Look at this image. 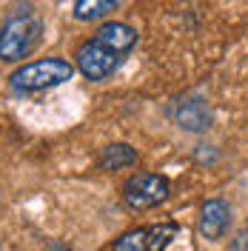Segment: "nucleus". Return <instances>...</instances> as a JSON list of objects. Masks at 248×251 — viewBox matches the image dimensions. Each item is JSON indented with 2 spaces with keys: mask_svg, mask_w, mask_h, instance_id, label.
<instances>
[{
  "mask_svg": "<svg viewBox=\"0 0 248 251\" xmlns=\"http://www.w3.org/2000/svg\"><path fill=\"white\" fill-rule=\"evenodd\" d=\"M49 251H74V249H69V246H63V243H51Z\"/></svg>",
  "mask_w": 248,
  "mask_h": 251,
  "instance_id": "obj_12",
  "label": "nucleus"
},
{
  "mask_svg": "<svg viewBox=\"0 0 248 251\" xmlns=\"http://www.w3.org/2000/svg\"><path fill=\"white\" fill-rule=\"evenodd\" d=\"M43 40V17L29 0L15 3L0 23V60L20 63Z\"/></svg>",
  "mask_w": 248,
  "mask_h": 251,
  "instance_id": "obj_1",
  "label": "nucleus"
},
{
  "mask_svg": "<svg viewBox=\"0 0 248 251\" xmlns=\"http://www.w3.org/2000/svg\"><path fill=\"white\" fill-rule=\"evenodd\" d=\"M125 0H74V17L80 23H92V20H103L111 12H117Z\"/></svg>",
  "mask_w": 248,
  "mask_h": 251,
  "instance_id": "obj_9",
  "label": "nucleus"
},
{
  "mask_svg": "<svg viewBox=\"0 0 248 251\" xmlns=\"http://www.w3.org/2000/svg\"><path fill=\"white\" fill-rule=\"evenodd\" d=\"M228 226H231V205L225 203L223 197H211V200L202 203L197 228H200V234L205 240H220L228 231Z\"/></svg>",
  "mask_w": 248,
  "mask_h": 251,
  "instance_id": "obj_6",
  "label": "nucleus"
},
{
  "mask_svg": "<svg viewBox=\"0 0 248 251\" xmlns=\"http://www.w3.org/2000/svg\"><path fill=\"white\" fill-rule=\"evenodd\" d=\"M171 197V180L157 172H137L125 180L123 203L131 211H149Z\"/></svg>",
  "mask_w": 248,
  "mask_h": 251,
  "instance_id": "obj_3",
  "label": "nucleus"
},
{
  "mask_svg": "<svg viewBox=\"0 0 248 251\" xmlns=\"http://www.w3.org/2000/svg\"><path fill=\"white\" fill-rule=\"evenodd\" d=\"M74 63H69L66 57H43V60H31L17 66L15 72L9 75L12 89L20 94H31V92H46L54 86H63L74 77Z\"/></svg>",
  "mask_w": 248,
  "mask_h": 251,
  "instance_id": "obj_2",
  "label": "nucleus"
},
{
  "mask_svg": "<svg viewBox=\"0 0 248 251\" xmlns=\"http://www.w3.org/2000/svg\"><path fill=\"white\" fill-rule=\"evenodd\" d=\"M211 109L202 97H183L177 106H174V123L180 126L183 131L191 134H202L211 128Z\"/></svg>",
  "mask_w": 248,
  "mask_h": 251,
  "instance_id": "obj_5",
  "label": "nucleus"
},
{
  "mask_svg": "<svg viewBox=\"0 0 248 251\" xmlns=\"http://www.w3.org/2000/svg\"><path fill=\"white\" fill-rule=\"evenodd\" d=\"M111 251H149V240H146V226L143 228H131L114 240Z\"/></svg>",
  "mask_w": 248,
  "mask_h": 251,
  "instance_id": "obj_11",
  "label": "nucleus"
},
{
  "mask_svg": "<svg viewBox=\"0 0 248 251\" xmlns=\"http://www.w3.org/2000/svg\"><path fill=\"white\" fill-rule=\"evenodd\" d=\"M120 63H123V54L114 51V49H109V46H103L97 37L80 43L77 51H74V69H77L86 80H94V83L109 80L111 75L120 69Z\"/></svg>",
  "mask_w": 248,
  "mask_h": 251,
  "instance_id": "obj_4",
  "label": "nucleus"
},
{
  "mask_svg": "<svg viewBox=\"0 0 248 251\" xmlns=\"http://www.w3.org/2000/svg\"><path fill=\"white\" fill-rule=\"evenodd\" d=\"M97 166H100L103 172L131 169V166H137V149H131L128 143H111V146H106V149L100 151Z\"/></svg>",
  "mask_w": 248,
  "mask_h": 251,
  "instance_id": "obj_8",
  "label": "nucleus"
},
{
  "mask_svg": "<svg viewBox=\"0 0 248 251\" xmlns=\"http://www.w3.org/2000/svg\"><path fill=\"white\" fill-rule=\"evenodd\" d=\"M180 226L177 223H157V226H146V240H149V251H166L169 243L177 237Z\"/></svg>",
  "mask_w": 248,
  "mask_h": 251,
  "instance_id": "obj_10",
  "label": "nucleus"
},
{
  "mask_svg": "<svg viewBox=\"0 0 248 251\" xmlns=\"http://www.w3.org/2000/svg\"><path fill=\"white\" fill-rule=\"evenodd\" d=\"M94 37H97L103 46L120 51L123 57L137 46V40H140L137 29H134V26H128V23H120V20H109V23H103L100 29L94 31Z\"/></svg>",
  "mask_w": 248,
  "mask_h": 251,
  "instance_id": "obj_7",
  "label": "nucleus"
}]
</instances>
